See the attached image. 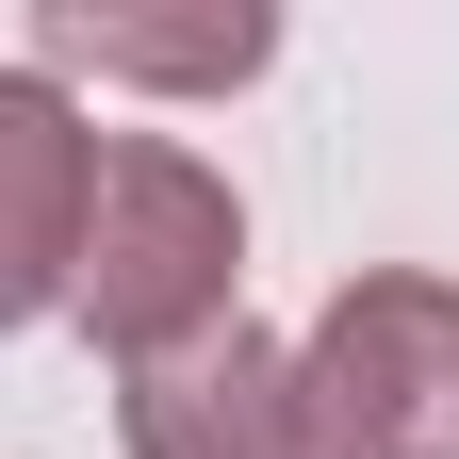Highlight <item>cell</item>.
I'll return each instance as SVG.
<instances>
[{"label":"cell","instance_id":"obj_1","mask_svg":"<svg viewBox=\"0 0 459 459\" xmlns=\"http://www.w3.org/2000/svg\"><path fill=\"white\" fill-rule=\"evenodd\" d=\"M230 181L213 164H181V148H99V213H82V328L115 344V361H164V344H197V328H230Z\"/></svg>","mask_w":459,"mask_h":459},{"label":"cell","instance_id":"obj_5","mask_svg":"<svg viewBox=\"0 0 459 459\" xmlns=\"http://www.w3.org/2000/svg\"><path fill=\"white\" fill-rule=\"evenodd\" d=\"M49 49H66V66H115V82H247L279 33L263 17H82V0H66Z\"/></svg>","mask_w":459,"mask_h":459},{"label":"cell","instance_id":"obj_4","mask_svg":"<svg viewBox=\"0 0 459 459\" xmlns=\"http://www.w3.org/2000/svg\"><path fill=\"white\" fill-rule=\"evenodd\" d=\"M132 443L148 459H296V377L247 328H197L164 361H132Z\"/></svg>","mask_w":459,"mask_h":459},{"label":"cell","instance_id":"obj_3","mask_svg":"<svg viewBox=\"0 0 459 459\" xmlns=\"http://www.w3.org/2000/svg\"><path fill=\"white\" fill-rule=\"evenodd\" d=\"M82 213H99V132L49 82H0V312H49L82 279Z\"/></svg>","mask_w":459,"mask_h":459},{"label":"cell","instance_id":"obj_2","mask_svg":"<svg viewBox=\"0 0 459 459\" xmlns=\"http://www.w3.org/2000/svg\"><path fill=\"white\" fill-rule=\"evenodd\" d=\"M296 427H328V459H459V296L361 279L296 377Z\"/></svg>","mask_w":459,"mask_h":459}]
</instances>
